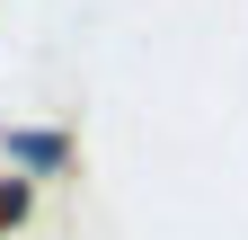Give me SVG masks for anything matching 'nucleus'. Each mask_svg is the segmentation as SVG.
Masks as SVG:
<instances>
[{"label": "nucleus", "instance_id": "2", "mask_svg": "<svg viewBox=\"0 0 248 240\" xmlns=\"http://www.w3.org/2000/svg\"><path fill=\"white\" fill-rule=\"evenodd\" d=\"M27 214H36V178H18V169H0V240H9Z\"/></svg>", "mask_w": 248, "mask_h": 240}, {"label": "nucleus", "instance_id": "1", "mask_svg": "<svg viewBox=\"0 0 248 240\" xmlns=\"http://www.w3.org/2000/svg\"><path fill=\"white\" fill-rule=\"evenodd\" d=\"M71 152H80V142L62 134V125H9V134H0V160H9L18 178H62Z\"/></svg>", "mask_w": 248, "mask_h": 240}]
</instances>
